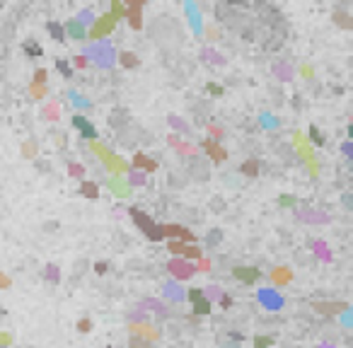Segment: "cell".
Segmentation results:
<instances>
[{
	"label": "cell",
	"mask_w": 353,
	"mask_h": 348,
	"mask_svg": "<svg viewBox=\"0 0 353 348\" xmlns=\"http://www.w3.org/2000/svg\"><path fill=\"white\" fill-rule=\"evenodd\" d=\"M208 89H210L213 94H223V87H218V85H208Z\"/></svg>",
	"instance_id": "ac0fdd59"
},
{
	"label": "cell",
	"mask_w": 353,
	"mask_h": 348,
	"mask_svg": "<svg viewBox=\"0 0 353 348\" xmlns=\"http://www.w3.org/2000/svg\"><path fill=\"white\" fill-rule=\"evenodd\" d=\"M186 254H189V257H199V254H201V252H199V249H196V247H189V249H186Z\"/></svg>",
	"instance_id": "d6986e66"
},
{
	"label": "cell",
	"mask_w": 353,
	"mask_h": 348,
	"mask_svg": "<svg viewBox=\"0 0 353 348\" xmlns=\"http://www.w3.org/2000/svg\"><path fill=\"white\" fill-rule=\"evenodd\" d=\"M310 136H312V141H315V143H317V145H322V143H324L322 133H320V131H317V128H315V126H312V128H310Z\"/></svg>",
	"instance_id": "7c38bea8"
},
{
	"label": "cell",
	"mask_w": 353,
	"mask_h": 348,
	"mask_svg": "<svg viewBox=\"0 0 353 348\" xmlns=\"http://www.w3.org/2000/svg\"><path fill=\"white\" fill-rule=\"evenodd\" d=\"M133 348H147V344H143V341H133Z\"/></svg>",
	"instance_id": "4316f807"
},
{
	"label": "cell",
	"mask_w": 353,
	"mask_h": 348,
	"mask_svg": "<svg viewBox=\"0 0 353 348\" xmlns=\"http://www.w3.org/2000/svg\"><path fill=\"white\" fill-rule=\"evenodd\" d=\"M46 78V70H36V80H44Z\"/></svg>",
	"instance_id": "cb8c5ba5"
},
{
	"label": "cell",
	"mask_w": 353,
	"mask_h": 348,
	"mask_svg": "<svg viewBox=\"0 0 353 348\" xmlns=\"http://www.w3.org/2000/svg\"><path fill=\"white\" fill-rule=\"evenodd\" d=\"M49 31H51V36H54L56 41H63V27H60V25L51 22V25H49Z\"/></svg>",
	"instance_id": "30bf717a"
},
{
	"label": "cell",
	"mask_w": 353,
	"mask_h": 348,
	"mask_svg": "<svg viewBox=\"0 0 353 348\" xmlns=\"http://www.w3.org/2000/svg\"><path fill=\"white\" fill-rule=\"evenodd\" d=\"M194 312H196V315H208V312H210V302L204 300V297L196 300V302H194Z\"/></svg>",
	"instance_id": "9c48e42d"
},
{
	"label": "cell",
	"mask_w": 353,
	"mask_h": 348,
	"mask_svg": "<svg viewBox=\"0 0 353 348\" xmlns=\"http://www.w3.org/2000/svg\"><path fill=\"white\" fill-rule=\"evenodd\" d=\"M201 297H204V292H201L199 288H191V290H189V300H191V302H196V300H201Z\"/></svg>",
	"instance_id": "5bb4252c"
},
{
	"label": "cell",
	"mask_w": 353,
	"mask_h": 348,
	"mask_svg": "<svg viewBox=\"0 0 353 348\" xmlns=\"http://www.w3.org/2000/svg\"><path fill=\"white\" fill-rule=\"evenodd\" d=\"M0 348H2V346H0Z\"/></svg>",
	"instance_id": "f1b7e54d"
},
{
	"label": "cell",
	"mask_w": 353,
	"mask_h": 348,
	"mask_svg": "<svg viewBox=\"0 0 353 348\" xmlns=\"http://www.w3.org/2000/svg\"><path fill=\"white\" fill-rule=\"evenodd\" d=\"M233 273H235L237 281H242V283H254V281L259 278V271L252 268V266H237Z\"/></svg>",
	"instance_id": "3957f363"
},
{
	"label": "cell",
	"mask_w": 353,
	"mask_h": 348,
	"mask_svg": "<svg viewBox=\"0 0 353 348\" xmlns=\"http://www.w3.org/2000/svg\"><path fill=\"white\" fill-rule=\"evenodd\" d=\"M170 271L175 273L176 278H189V276L194 273V266L186 263V261H172V263H170Z\"/></svg>",
	"instance_id": "277c9868"
},
{
	"label": "cell",
	"mask_w": 353,
	"mask_h": 348,
	"mask_svg": "<svg viewBox=\"0 0 353 348\" xmlns=\"http://www.w3.org/2000/svg\"><path fill=\"white\" fill-rule=\"evenodd\" d=\"M208 290H210V297H220V295H223L220 288H208Z\"/></svg>",
	"instance_id": "ffe728a7"
},
{
	"label": "cell",
	"mask_w": 353,
	"mask_h": 348,
	"mask_svg": "<svg viewBox=\"0 0 353 348\" xmlns=\"http://www.w3.org/2000/svg\"><path fill=\"white\" fill-rule=\"evenodd\" d=\"M162 234H175V237H184V239H191L189 230H184V228H175V225H167V228H162Z\"/></svg>",
	"instance_id": "52a82bcc"
},
{
	"label": "cell",
	"mask_w": 353,
	"mask_h": 348,
	"mask_svg": "<svg viewBox=\"0 0 353 348\" xmlns=\"http://www.w3.org/2000/svg\"><path fill=\"white\" fill-rule=\"evenodd\" d=\"M123 63H126V65H133V63H136V60H133V56H131V54H123Z\"/></svg>",
	"instance_id": "e0dca14e"
},
{
	"label": "cell",
	"mask_w": 353,
	"mask_h": 348,
	"mask_svg": "<svg viewBox=\"0 0 353 348\" xmlns=\"http://www.w3.org/2000/svg\"><path fill=\"white\" fill-rule=\"evenodd\" d=\"M89 17H92V15H89V12H83V15H80V20H83V22H92V20H89Z\"/></svg>",
	"instance_id": "7402d4cb"
},
{
	"label": "cell",
	"mask_w": 353,
	"mask_h": 348,
	"mask_svg": "<svg viewBox=\"0 0 353 348\" xmlns=\"http://www.w3.org/2000/svg\"><path fill=\"white\" fill-rule=\"evenodd\" d=\"M27 54H29V56H41V49L34 46V44H29V46H27Z\"/></svg>",
	"instance_id": "9a60e30c"
},
{
	"label": "cell",
	"mask_w": 353,
	"mask_h": 348,
	"mask_svg": "<svg viewBox=\"0 0 353 348\" xmlns=\"http://www.w3.org/2000/svg\"><path fill=\"white\" fill-rule=\"evenodd\" d=\"M83 194L89 196V199H92V196H97V186H94V184H85V186H83Z\"/></svg>",
	"instance_id": "4fadbf2b"
},
{
	"label": "cell",
	"mask_w": 353,
	"mask_h": 348,
	"mask_svg": "<svg viewBox=\"0 0 353 348\" xmlns=\"http://www.w3.org/2000/svg\"><path fill=\"white\" fill-rule=\"evenodd\" d=\"M78 326H80V331H89V321H80Z\"/></svg>",
	"instance_id": "44dd1931"
},
{
	"label": "cell",
	"mask_w": 353,
	"mask_h": 348,
	"mask_svg": "<svg viewBox=\"0 0 353 348\" xmlns=\"http://www.w3.org/2000/svg\"><path fill=\"white\" fill-rule=\"evenodd\" d=\"M73 121H75V126H78V128H80V131L85 133V138H94V136H97V131H94V128L89 126V123L85 121V118H83V116H75Z\"/></svg>",
	"instance_id": "8992f818"
},
{
	"label": "cell",
	"mask_w": 353,
	"mask_h": 348,
	"mask_svg": "<svg viewBox=\"0 0 353 348\" xmlns=\"http://www.w3.org/2000/svg\"><path fill=\"white\" fill-rule=\"evenodd\" d=\"M107 271V263H97V273H104Z\"/></svg>",
	"instance_id": "d4e9b609"
},
{
	"label": "cell",
	"mask_w": 353,
	"mask_h": 348,
	"mask_svg": "<svg viewBox=\"0 0 353 348\" xmlns=\"http://www.w3.org/2000/svg\"><path fill=\"white\" fill-rule=\"evenodd\" d=\"M59 70H63V73H70V70H68V65H65L63 60H59Z\"/></svg>",
	"instance_id": "603a6c76"
},
{
	"label": "cell",
	"mask_w": 353,
	"mask_h": 348,
	"mask_svg": "<svg viewBox=\"0 0 353 348\" xmlns=\"http://www.w3.org/2000/svg\"><path fill=\"white\" fill-rule=\"evenodd\" d=\"M131 213H133V220H136V223H138V225L146 230V234L150 237V239H160V237H162V228H157V225H155V223L147 218L146 213H141V210H136V208H133Z\"/></svg>",
	"instance_id": "7a4b0ae2"
},
{
	"label": "cell",
	"mask_w": 353,
	"mask_h": 348,
	"mask_svg": "<svg viewBox=\"0 0 353 348\" xmlns=\"http://www.w3.org/2000/svg\"><path fill=\"white\" fill-rule=\"evenodd\" d=\"M242 170H244V172H257V170H259V167H257V165H254V162H247V165H244V167H242Z\"/></svg>",
	"instance_id": "2e32d148"
},
{
	"label": "cell",
	"mask_w": 353,
	"mask_h": 348,
	"mask_svg": "<svg viewBox=\"0 0 353 348\" xmlns=\"http://www.w3.org/2000/svg\"><path fill=\"white\" fill-rule=\"evenodd\" d=\"M291 203H293V199H288V196H283V199H281V205H291Z\"/></svg>",
	"instance_id": "484cf974"
},
{
	"label": "cell",
	"mask_w": 353,
	"mask_h": 348,
	"mask_svg": "<svg viewBox=\"0 0 353 348\" xmlns=\"http://www.w3.org/2000/svg\"><path fill=\"white\" fill-rule=\"evenodd\" d=\"M266 344H271L268 339H257V346H266Z\"/></svg>",
	"instance_id": "83f0119b"
},
{
	"label": "cell",
	"mask_w": 353,
	"mask_h": 348,
	"mask_svg": "<svg viewBox=\"0 0 353 348\" xmlns=\"http://www.w3.org/2000/svg\"><path fill=\"white\" fill-rule=\"evenodd\" d=\"M109 186L114 189V194H117V196H128V186H126L121 179H112V181H109Z\"/></svg>",
	"instance_id": "ba28073f"
},
{
	"label": "cell",
	"mask_w": 353,
	"mask_h": 348,
	"mask_svg": "<svg viewBox=\"0 0 353 348\" xmlns=\"http://www.w3.org/2000/svg\"><path fill=\"white\" fill-rule=\"evenodd\" d=\"M65 29H68V34H70V39H75V41H83L85 39V27L80 25V22H68L65 25Z\"/></svg>",
	"instance_id": "5b68a950"
},
{
	"label": "cell",
	"mask_w": 353,
	"mask_h": 348,
	"mask_svg": "<svg viewBox=\"0 0 353 348\" xmlns=\"http://www.w3.org/2000/svg\"><path fill=\"white\" fill-rule=\"evenodd\" d=\"M88 56H94V60H97L99 65H104V68H109V65L114 63V51H112V46H109L107 41L88 49Z\"/></svg>",
	"instance_id": "6da1fadb"
},
{
	"label": "cell",
	"mask_w": 353,
	"mask_h": 348,
	"mask_svg": "<svg viewBox=\"0 0 353 348\" xmlns=\"http://www.w3.org/2000/svg\"><path fill=\"white\" fill-rule=\"evenodd\" d=\"M167 295H170V297H175V300H181V297H184V292H181V288L176 290V286H175V283H167Z\"/></svg>",
	"instance_id": "8fae6325"
}]
</instances>
